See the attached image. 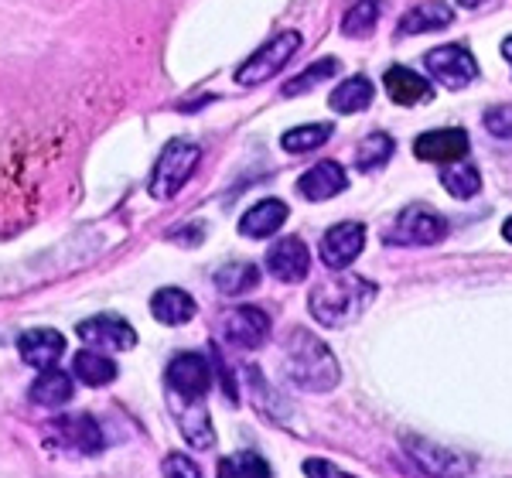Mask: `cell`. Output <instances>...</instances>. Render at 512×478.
I'll use <instances>...</instances> for the list:
<instances>
[{"instance_id":"7402d4cb","label":"cell","mask_w":512,"mask_h":478,"mask_svg":"<svg viewBox=\"0 0 512 478\" xmlns=\"http://www.w3.org/2000/svg\"><path fill=\"white\" fill-rule=\"evenodd\" d=\"M171 414H175L181 434H185V441L192 444V448L205 451L216 444V427H212V417H209V410H205V403H195V407H171Z\"/></svg>"},{"instance_id":"6da1fadb","label":"cell","mask_w":512,"mask_h":478,"mask_svg":"<svg viewBox=\"0 0 512 478\" xmlns=\"http://www.w3.org/2000/svg\"><path fill=\"white\" fill-rule=\"evenodd\" d=\"M284 376L304 393H328L342 383V369L332 349L308 328H291L284 339Z\"/></svg>"},{"instance_id":"8fae6325","label":"cell","mask_w":512,"mask_h":478,"mask_svg":"<svg viewBox=\"0 0 512 478\" xmlns=\"http://www.w3.org/2000/svg\"><path fill=\"white\" fill-rule=\"evenodd\" d=\"M366 246V226L362 222H338L321 236V263L328 270H345Z\"/></svg>"},{"instance_id":"e0dca14e","label":"cell","mask_w":512,"mask_h":478,"mask_svg":"<svg viewBox=\"0 0 512 478\" xmlns=\"http://www.w3.org/2000/svg\"><path fill=\"white\" fill-rule=\"evenodd\" d=\"M383 86H386V93H390V100L396 106H417V103L434 100V86H431V82L420 79L414 69H403V65H393V69H386Z\"/></svg>"},{"instance_id":"f1b7e54d","label":"cell","mask_w":512,"mask_h":478,"mask_svg":"<svg viewBox=\"0 0 512 478\" xmlns=\"http://www.w3.org/2000/svg\"><path fill=\"white\" fill-rule=\"evenodd\" d=\"M390 158H393V140L386 134H369L359 147H355V168L359 171L383 168Z\"/></svg>"},{"instance_id":"4dcf8cb0","label":"cell","mask_w":512,"mask_h":478,"mask_svg":"<svg viewBox=\"0 0 512 478\" xmlns=\"http://www.w3.org/2000/svg\"><path fill=\"white\" fill-rule=\"evenodd\" d=\"M338 69H342V65H338V59H321V62L311 65V69H304L301 76H294L291 82H287L284 96H304V93H311V89H315L318 82L332 79Z\"/></svg>"},{"instance_id":"836d02e7","label":"cell","mask_w":512,"mask_h":478,"mask_svg":"<svg viewBox=\"0 0 512 478\" xmlns=\"http://www.w3.org/2000/svg\"><path fill=\"white\" fill-rule=\"evenodd\" d=\"M304 475H308V478H355L349 472H342V468H335L332 461H325V458H308V461H304Z\"/></svg>"},{"instance_id":"5bb4252c","label":"cell","mask_w":512,"mask_h":478,"mask_svg":"<svg viewBox=\"0 0 512 478\" xmlns=\"http://www.w3.org/2000/svg\"><path fill=\"white\" fill-rule=\"evenodd\" d=\"M414 154L420 161L431 164H458L468 154V134L465 130H434V134H420L414 140Z\"/></svg>"},{"instance_id":"30bf717a","label":"cell","mask_w":512,"mask_h":478,"mask_svg":"<svg viewBox=\"0 0 512 478\" xmlns=\"http://www.w3.org/2000/svg\"><path fill=\"white\" fill-rule=\"evenodd\" d=\"M76 332L93 352H127L137 345L134 325L123 321L120 315H93V318L79 321Z\"/></svg>"},{"instance_id":"603a6c76","label":"cell","mask_w":512,"mask_h":478,"mask_svg":"<svg viewBox=\"0 0 512 478\" xmlns=\"http://www.w3.org/2000/svg\"><path fill=\"white\" fill-rule=\"evenodd\" d=\"M117 362L110 356H103V352H93V349H82L72 356V379H79V383L86 386H110L113 379H117Z\"/></svg>"},{"instance_id":"e575fe53","label":"cell","mask_w":512,"mask_h":478,"mask_svg":"<svg viewBox=\"0 0 512 478\" xmlns=\"http://www.w3.org/2000/svg\"><path fill=\"white\" fill-rule=\"evenodd\" d=\"M502 55H506V62L512 65V38H506V41H502Z\"/></svg>"},{"instance_id":"4fadbf2b","label":"cell","mask_w":512,"mask_h":478,"mask_svg":"<svg viewBox=\"0 0 512 478\" xmlns=\"http://www.w3.org/2000/svg\"><path fill=\"white\" fill-rule=\"evenodd\" d=\"M311 257H308V246L301 243L297 236H284L277 239L274 246L267 250V270L284 284H297V280L308 277Z\"/></svg>"},{"instance_id":"277c9868","label":"cell","mask_w":512,"mask_h":478,"mask_svg":"<svg viewBox=\"0 0 512 478\" xmlns=\"http://www.w3.org/2000/svg\"><path fill=\"white\" fill-rule=\"evenodd\" d=\"M164 383H168L171 407H195V403H205L216 376H212V362L202 352H181L171 359Z\"/></svg>"},{"instance_id":"ac0fdd59","label":"cell","mask_w":512,"mask_h":478,"mask_svg":"<svg viewBox=\"0 0 512 478\" xmlns=\"http://www.w3.org/2000/svg\"><path fill=\"white\" fill-rule=\"evenodd\" d=\"M284 222H287V205L280 199H263V202H256L250 212H243L239 233L246 239H267V236H274Z\"/></svg>"},{"instance_id":"d6a6232c","label":"cell","mask_w":512,"mask_h":478,"mask_svg":"<svg viewBox=\"0 0 512 478\" xmlns=\"http://www.w3.org/2000/svg\"><path fill=\"white\" fill-rule=\"evenodd\" d=\"M161 475H164V478H202V472H198L195 461H192V458H185L181 451H175V455L164 458Z\"/></svg>"},{"instance_id":"7a4b0ae2","label":"cell","mask_w":512,"mask_h":478,"mask_svg":"<svg viewBox=\"0 0 512 478\" xmlns=\"http://www.w3.org/2000/svg\"><path fill=\"white\" fill-rule=\"evenodd\" d=\"M379 287L359 274H332L311 291L308 311L325 328H349L369 304L376 301Z\"/></svg>"},{"instance_id":"d6986e66","label":"cell","mask_w":512,"mask_h":478,"mask_svg":"<svg viewBox=\"0 0 512 478\" xmlns=\"http://www.w3.org/2000/svg\"><path fill=\"white\" fill-rule=\"evenodd\" d=\"M31 400L38 407H48V410H59V407H69L72 397H76V386H72V376L62 373V369H45L35 383H31Z\"/></svg>"},{"instance_id":"8992f818","label":"cell","mask_w":512,"mask_h":478,"mask_svg":"<svg viewBox=\"0 0 512 478\" xmlns=\"http://www.w3.org/2000/svg\"><path fill=\"white\" fill-rule=\"evenodd\" d=\"M448 236V219L431 205H410L393 219L386 243L390 246H434Z\"/></svg>"},{"instance_id":"4316f807","label":"cell","mask_w":512,"mask_h":478,"mask_svg":"<svg viewBox=\"0 0 512 478\" xmlns=\"http://www.w3.org/2000/svg\"><path fill=\"white\" fill-rule=\"evenodd\" d=\"M441 185L448 188L454 199H472V195L482 192V175H478L475 164L458 161V164H448V168L441 171Z\"/></svg>"},{"instance_id":"1f68e13d","label":"cell","mask_w":512,"mask_h":478,"mask_svg":"<svg viewBox=\"0 0 512 478\" xmlns=\"http://www.w3.org/2000/svg\"><path fill=\"white\" fill-rule=\"evenodd\" d=\"M482 123H485V130H489L492 137L512 140V106H495V110L485 113Z\"/></svg>"},{"instance_id":"3957f363","label":"cell","mask_w":512,"mask_h":478,"mask_svg":"<svg viewBox=\"0 0 512 478\" xmlns=\"http://www.w3.org/2000/svg\"><path fill=\"white\" fill-rule=\"evenodd\" d=\"M198 161H202V147L195 140L175 137L164 144V151L158 154V164H154V175H151V195L158 202H168L185 188V181L195 175Z\"/></svg>"},{"instance_id":"2e32d148","label":"cell","mask_w":512,"mask_h":478,"mask_svg":"<svg viewBox=\"0 0 512 478\" xmlns=\"http://www.w3.org/2000/svg\"><path fill=\"white\" fill-rule=\"evenodd\" d=\"M52 441H62L65 448L82 451V455L103 451V431H99V424L89 414L62 417L59 424H52Z\"/></svg>"},{"instance_id":"7c38bea8","label":"cell","mask_w":512,"mask_h":478,"mask_svg":"<svg viewBox=\"0 0 512 478\" xmlns=\"http://www.w3.org/2000/svg\"><path fill=\"white\" fill-rule=\"evenodd\" d=\"M18 356L24 366H35L41 373L55 369V362L65 356V335L55 328H28L18 339Z\"/></svg>"},{"instance_id":"9a60e30c","label":"cell","mask_w":512,"mask_h":478,"mask_svg":"<svg viewBox=\"0 0 512 478\" xmlns=\"http://www.w3.org/2000/svg\"><path fill=\"white\" fill-rule=\"evenodd\" d=\"M345 185H349V175H345V168L338 161H321L297 178V192L308 202L335 199L338 192H345Z\"/></svg>"},{"instance_id":"f546056e","label":"cell","mask_w":512,"mask_h":478,"mask_svg":"<svg viewBox=\"0 0 512 478\" xmlns=\"http://www.w3.org/2000/svg\"><path fill=\"white\" fill-rule=\"evenodd\" d=\"M376 21H379V4H376V0H359V4H352L349 11H345L342 31L349 38H366V35H373Z\"/></svg>"},{"instance_id":"ffe728a7","label":"cell","mask_w":512,"mask_h":478,"mask_svg":"<svg viewBox=\"0 0 512 478\" xmlns=\"http://www.w3.org/2000/svg\"><path fill=\"white\" fill-rule=\"evenodd\" d=\"M195 298L181 287H161L151 298V315L161 321V325H185V321L195 318Z\"/></svg>"},{"instance_id":"cb8c5ba5","label":"cell","mask_w":512,"mask_h":478,"mask_svg":"<svg viewBox=\"0 0 512 478\" xmlns=\"http://www.w3.org/2000/svg\"><path fill=\"white\" fill-rule=\"evenodd\" d=\"M373 96H376L373 82L366 76H352V79L338 82L335 93L328 96V106H332L335 113H362V110H369Z\"/></svg>"},{"instance_id":"d590c367","label":"cell","mask_w":512,"mask_h":478,"mask_svg":"<svg viewBox=\"0 0 512 478\" xmlns=\"http://www.w3.org/2000/svg\"><path fill=\"white\" fill-rule=\"evenodd\" d=\"M502 236H506V239H509V243H512V219L506 222V226H502Z\"/></svg>"},{"instance_id":"83f0119b","label":"cell","mask_w":512,"mask_h":478,"mask_svg":"<svg viewBox=\"0 0 512 478\" xmlns=\"http://www.w3.org/2000/svg\"><path fill=\"white\" fill-rule=\"evenodd\" d=\"M219 478H270V465L256 451H239L219 461Z\"/></svg>"},{"instance_id":"5b68a950","label":"cell","mask_w":512,"mask_h":478,"mask_svg":"<svg viewBox=\"0 0 512 478\" xmlns=\"http://www.w3.org/2000/svg\"><path fill=\"white\" fill-rule=\"evenodd\" d=\"M297 48H301V35H297V31H280V35L270 38L267 45H260L250 59L239 65L236 82H239V86H246V89L263 86V82L274 79L277 72L294 59Z\"/></svg>"},{"instance_id":"44dd1931","label":"cell","mask_w":512,"mask_h":478,"mask_svg":"<svg viewBox=\"0 0 512 478\" xmlns=\"http://www.w3.org/2000/svg\"><path fill=\"white\" fill-rule=\"evenodd\" d=\"M454 21V7L451 4H437V0H424L414 4L407 14L400 18L403 35H424V31H441Z\"/></svg>"},{"instance_id":"d4e9b609","label":"cell","mask_w":512,"mask_h":478,"mask_svg":"<svg viewBox=\"0 0 512 478\" xmlns=\"http://www.w3.org/2000/svg\"><path fill=\"white\" fill-rule=\"evenodd\" d=\"M256 284H260V270L246 260L226 263V267L216 270V287L226 294V298H243V294H250Z\"/></svg>"},{"instance_id":"ba28073f","label":"cell","mask_w":512,"mask_h":478,"mask_svg":"<svg viewBox=\"0 0 512 478\" xmlns=\"http://www.w3.org/2000/svg\"><path fill=\"white\" fill-rule=\"evenodd\" d=\"M219 328H222V339L233 345V349H243V352L260 349V345L270 339V318H267V311L250 308V304H239V308L226 311V315H222V325Z\"/></svg>"},{"instance_id":"52a82bcc","label":"cell","mask_w":512,"mask_h":478,"mask_svg":"<svg viewBox=\"0 0 512 478\" xmlns=\"http://www.w3.org/2000/svg\"><path fill=\"white\" fill-rule=\"evenodd\" d=\"M424 65L434 82H444L448 89H465L478 79V62L461 45H441L424 55Z\"/></svg>"},{"instance_id":"484cf974","label":"cell","mask_w":512,"mask_h":478,"mask_svg":"<svg viewBox=\"0 0 512 478\" xmlns=\"http://www.w3.org/2000/svg\"><path fill=\"white\" fill-rule=\"evenodd\" d=\"M335 134L332 123H304V127H294L280 137V147L291 154H308V151H318L328 137Z\"/></svg>"},{"instance_id":"9c48e42d","label":"cell","mask_w":512,"mask_h":478,"mask_svg":"<svg viewBox=\"0 0 512 478\" xmlns=\"http://www.w3.org/2000/svg\"><path fill=\"white\" fill-rule=\"evenodd\" d=\"M403 448H407V455L417 461L424 472H431L437 478H465L472 475V458L468 455H458V451L451 448H441V444L427 441V438H403Z\"/></svg>"}]
</instances>
